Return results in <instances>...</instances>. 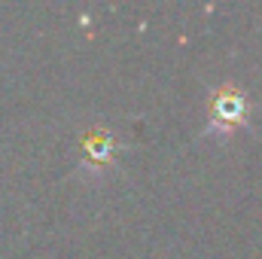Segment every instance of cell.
Instances as JSON below:
<instances>
[{"label":"cell","mask_w":262,"mask_h":259,"mask_svg":"<svg viewBox=\"0 0 262 259\" xmlns=\"http://www.w3.org/2000/svg\"><path fill=\"white\" fill-rule=\"evenodd\" d=\"M247 119V95L235 85H223L210 98V131H232Z\"/></svg>","instance_id":"6da1fadb"},{"label":"cell","mask_w":262,"mask_h":259,"mask_svg":"<svg viewBox=\"0 0 262 259\" xmlns=\"http://www.w3.org/2000/svg\"><path fill=\"white\" fill-rule=\"evenodd\" d=\"M113 153H116V140L107 134V131H92L85 140H82V159L89 168H104L113 162Z\"/></svg>","instance_id":"7a4b0ae2"}]
</instances>
